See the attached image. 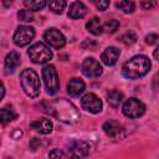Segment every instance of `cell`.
<instances>
[{"label":"cell","instance_id":"obj_1","mask_svg":"<svg viewBox=\"0 0 159 159\" xmlns=\"http://www.w3.org/2000/svg\"><path fill=\"white\" fill-rule=\"evenodd\" d=\"M45 112L50 113L51 116L65 123H75L80 119V113L77 108L65 98H60L53 102H50Z\"/></svg>","mask_w":159,"mask_h":159},{"label":"cell","instance_id":"obj_2","mask_svg":"<svg viewBox=\"0 0 159 159\" xmlns=\"http://www.w3.org/2000/svg\"><path fill=\"white\" fill-rule=\"evenodd\" d=\"M152 67L150 60L144 55H138L127 61L122 67V73L128 80H138L145 76Z\"/></svg>","mask_w":159,"mask_h":159},{"label":"cell","instance_id":"obj_3","mask_svg":"<svg viewBox=\"0 0 159 159\" xmlns=\"http://www.w3.org/2000/svg\"><path fill=\"white\" fill-rule=\"evenodd\" d=\"M20 83H21V88L26 96H29L31 98H36L40 94L41 82H40L37 73L34 70L25 68L20 73Z\"/></svg>","mask_w":159,"mask_h":159},{"label":"cell","instance_id":"obj_4","mask_svg":"<svg viewBox=\"0 0 159 159\" xmlns=\"http://www.w3.org/2000/svg\"><path fill=\"white\" fill-rule=\"evenodd\" d=\"M27 55L34 63H39V65L48 62L53 56L50 47L42 42H37L30 46V48L27 50Z\"/></svg>","mask_w":159,"mask_h":159},{"label":"cell","instance_id":"obj_5","mask_svg":"<svg viewBox=\"0 0 159 159\" xmlns=\"http://www.w3.org/2000/svg\"><path fill=\"white\" fill-rule=\"evenodd\" d=\"M42 78L45 82V87L48 94H56L60 88V81L56 68L52 65H46L42 68Z\"/></svg>","mask_w":159,"mask_h":159},{"label":"cell","instance_id":"obj_6","mask_svg":"<svg viewBox=\"0 0 159 159\" xmlns=\"http://www.w3.org/2000/svg\"><path fill=\"white\" fill-rule=\"evenodd\" d=\"M123 114L128 118H139L145 112V104L138 98H128L123 104Z\"/></svg>","mask_w":159,"mask_h":159},{"label":"cell","instance_id":"obj_7","mask_svg":"<svg viewBox=\"0 0 159 159\" xmlns=\"http://www.w3.org/2000/svg\"><path fill=\"white\" fill-rule=\"evenodd\" d=\"M89 153V144L83 140H72L66 147V155L70 159H82Z\"/></svg>","mask_w":159,"mask_h":159},{"label":"cell","instance_id":"obj_8","mask_svg":"<svg viewBox=\"0 0 159 159\" xmlns=\"http://www.w3.org/2000/svg\"><path fill=\"white\" fill-rule=\"evenodd\" d=\"M35 37V29L27 25H21L16 29L15 34H14V42L16 46L24 47L26 45H29L32 39Z\"/></svg>","mask_w":159,"mask_h":159},{"label":"cell","instance_id":"obj_9","mask_svg":"<svg viewBox=\"0 0 159 159\" xmlns=\"http://www.w3.org/2000/svg\"><path fill=\"white\" fill-rule=\"evenodd\" d=\"M43 40L46 41L47 45H50L53 48H62L66 45V37L63 36V34L60 30H57L55 27H51L45 31Z\"/></svg>","mask_w":159,"mask_h":159},{"label":"cell","instance_id":"obj_10","mask_svg":"<svg viewBox=\"0 0 159 159\" xmlns=\"http://www.w3.org/2000/svg\"><path fill=\"white\" fill-rule=\"evenodd\" d=\"M103 68L101 66V63L93 58V57H88L83 61L82 63V73L88 77V78H97L102 75Z\"/></svg>","mask_w":159,"mask_h":159},{"label":"cell","instance_id":"obj_11","mask_svg":"<svg viewBox=\"0 0 159 159\" xmlns=\"http://www.w3.org/2000/svg\"><path fill=\"white\" fill-rule=\"evenodd\" d=\"M81 106L83 109H86L87 112L89 113H93V114H97L102 111L103 108V104H102V101L94 94V93H87L82 97L81 99Z\"/></svg>","mask_w":159,"mask_h":159},{"label":"cell","instance_id":"obj_12","mask_svg":"<svg viewBox=\"0 0 159 159\" xmlns=\"http://www.w3.org/2000/svg\"><path fill=\"white\" fill-rule=\"evenodd\" d=\"M103 130H104V133H106L109 138H112V139H122V138L124 137V134H125L123 125H122L119 122L112 120V119L104 122V124H103Z\"/></svg>","mask_w":159,"mask_h":159},{"label":"cell","instance_id":"obj_13","mask_svg":"<svg viewBox=\"0 0 159 159\" xmlns=\"http://www.w3.org/2000/svg\"><path fill=\"white\" fill-rule=\"evenodd\" d=\"M119 55H120L119 48H117V47H114V46H111V47H107V48L102 52L101 60H102V62H103L104 65H107V66H113V65H116V62H117Z\"/></svg>","mask_w":159,"mask_h":159},{"label":"cell","instance_id":"obj_14","mask_svg":"<svg viewBox=\"0 0 159 159\" xmlns=\"http://www.w3.org/2000/svg\"><path fill=\"white\" fill-rule=\"evenodd\" d=\"M84 87H86L84 82L77 77H73L67 82V92L72 97H77L80 94H82L84 91Z\"/></svg>","mask_w":159,"mask_h":159},{"label":"cell","instance_id":"obj_15","mask_svg":"<svg viewBox=\"0 0 159 159\" xmlns=\"http://www.w3.org/2000/svg\"><path fill=\"white\" fill-rule=\"evenodd\" d=\"M87 14V7L82 1H73L70 5V10H68V17L71 19H82Z\"/></svg>","mask_w":159,"mask_h":159},{"label":"cell","instance_id":"obj_16","mask_svg":"<svg viewBox=\"0 0 159 159\" xmlns=\"http://www.w3.org/2000/svg\"><path fill=\"white\" fill-rule=\"evenodd\" d=\"M21 63V58H20V55L16 52V51H11L10 53L6 55L5 57V70H6V73H10V72H14Z\"/></svg>","mask_w":159,"mask_h":159},{"label":"cell","instance_id":"obj_17","mask_svg":"<svg viewBox=\"0 0 159 159\" xmlns=\"http://www.w3.org/2000/svg\"><path fill=\"white\" fill-rule=\"evenodd\" d=\"M30 127L41 134H50L52 132V122L47 118H41L30 123Z\"/></svg>","mask_w":159,"mask_h":159},{"label":"cell","instance_id":"obj_18","mask_svg":"<svg viewBox=\"0 0 159 159\" xmlns=\"http://www.w3.org/2000/svg\"><path fill=\"white\" fill-rule=\"evenodd\" d=\"M124 99V94L120 91L117 89H112L107 93V101L109 103V106H112L113 108L119 107V104L122 103V101Z\"/></svg>","mask_w":159,"mask_h":159},{"label":"cell","instance_id":"obj_19","mask_svg":"<svg viewBox=\"0 0 159 159\" xmlns=\"http://www.w3.org/2000/svg\"><path fill=\"white\" fill-rule=\"evenodd\" d=\"M86 27L94 36H98V35H101L103 32V25H102V22H101V20L98 17H92L86 24Z\"/></svg>","mask_w":159,"mask_h":159},{"label":"cell","instance_id":"obj_20","mask_svg":"<svg viewBox=\"0 0 159 159\" xmlns=\"http://www.w3.org/2000/svg\"><path fill=\"white\" fill-rule=\"evenodd\" d=\"M16 117H17V114H16V112L14 109H11L9 107L1 108V123L2 124H6V123L14 120Z\"/></svg>","mask_w":159,"mask_h":159},{"label":"cell","instance_id":"obj_21","mask_svg":"<svg viewBox=\"0 0 159 159\" xmlns=\"http://www.w3.org/2000/svg\"><path fill=\"white\" fill-rule=\"evenodd\" d=\"M67 2L63 0H56V1H50L48 2V7L52 12L55 14H62V11L65 10Z\"/></svg>","mask_w":159,"mask_h":159},{"label":"cell","instance_id":"obj_22","mask_svg":"<svg viewBox=\"0 0 159 159\" xmlns=\"http://www.w3.org/2000/svg\"><path fill=\"white\" fill-rule=\"evenodd\" d=\"M24 5L30 11H39V10H42L46 6V1H43V0H40V1H31V0L29 1V0H26V1H24Z\"/></svg>","mask_w":159,"mask_h":159},{"label":"cell","instance_id":"obj_23","mask_svg":"<svg viewBox=\"0 0 159 159\" xmlns=\"http://www.w3.org/2000/svg\"><path fill=\"white\" fill-rule=\"evenodd\" d=\"M116 5H117L118 9L123 10L125 14H130V12H133L134 9H135V4H134L133 1H118Z\"/></svg>","mask_w":159,"mask_h":159},{"label":"cell","instance_id":"obj_24","mask_svg":"<svg viewBox=\"0 0 159 159\" xmlns=\"http://www.w3.org/2000/svg\"><path fill=\"white\" fill-rule=\"evenodd\" d=\"M17 17H19L21 21H24V22H31V21H34V15H32V12H31L30 10H27V9L20 10V11L17 12Z\"/></svg>","mask_w":159,"mask_h":159},{"label":"cell","instance_id":"obj_25","mask_svg":"<svg viewBox=\"0 0 159 159\" xmlns=\"http://www.w3.org/2000/svg\"><path fill=\"white\" fill-rule=\"evenodd\" d=\"M135 40H137V35L133 31H127L124 35L120 36V41L125 45H132L135 42Z\"/></svg>","mask_w":159,"mask_h":159},{"label":"cell","instance_id":"obj_26","mask_svg":"<svg viewBox=\"0 0 159 159\" xmlns=\"http://www.w3.org/2000/svg\"><path fill=\"white\" fill-rule=\"evenodd\" d=\"M104 27H106V30H107L108 32L113 34V32H116V31L118 30V27H119V21L116 20V19L107 20L106 24H104Z\"/></svg>","mask_w":159,"mask_h":159},{"label":"cell","instance_id":"obj_27","mask_svg":"<svg viewBox=\"0 0 159 159\" xmlns=\"http://www.w3.org/2000/svg\"><path fill=\"white\" fill-rule=\"evenodd\" d=\"M158 40H159V36L157 34H149V35L145 36V42L148 45H154Z\"/></svg>","mask_w":159,"mask_h":159},{"label":"cell","instance_id":"obj_28","mask_svg":"<svg viewBox=\"0 0 159 159\" xmlns=\"http://www.w3.org/2000/svg\"><path fill=\"white\" fill-rule=\"evenodd\" d=\"M93 4L96 5V7L99 11H104L107 10V7L109 6V1H93Z\"/></svg>","mask_w":159,"mask_h":159},{"label":"cell","instance_id":"obj_29","mask_svg":"<svg viewBox=\"0 0 159 159\" xmlns=\"http://www.w3.org/2000/svg\"><path fill=\"white\" fill-rule=\"evenodd\" d=\"M65 157L63 152H61L60 149H53L51 153H50V158L51 159H62Z\"/></svg>","mask_w":159,"mask_h":159},{"label":"cell","instance_id":"obj_30","mask_svg":"<svg viewBox=\"0 0 159 159\" xmlns=\"http://www.w3.org/2000/svg\"><path fill=\"white\" fill-rule=\"evenodd\" d=\"M140 5H142V7H143V9H150V7L155 6V5H157V2H154V1H153V2H150V1H143Z\"/></svg>","mask_w":159,"mask_h":159},{"label":"cell","instance_id":"obj_31","mask_svg":"<svg viewBox=\"0 0 159 159\" xmlns=\"http://www.w3.org/2000/svg\"><path fill=\"white\" fill-rule=\"evenodd\" d=\"M153 56H154V58L157 60V61H159V46L154 50V52H153Z\"/></svg>","mask_w":159,"mask_h":159}]
</instances>
